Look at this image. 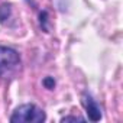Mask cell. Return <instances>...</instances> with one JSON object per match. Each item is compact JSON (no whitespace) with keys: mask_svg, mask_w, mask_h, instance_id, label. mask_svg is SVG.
Returning <instances> with one entry per match:
<instances>
[{"mask_svg":"<svg viewBox=\"0 0 123 123\" xmlns=\"http://www.w3.org/2000/svg\"><path fill=\"white\" fill-rule=\"evenodd\" d=\"M22 70L20 55L16 49L0 46V78L12 80L19 75Z\"/></svg>","mask_w":123,"mask_h":123,"instance_id":"1","label":"cell"},{"mask_svg":"<svg viewBox=\"0 0 123 123\" xmlns=\"http://www.w3.org/2000/svg\"><path fill=\"white\" fill-rule=\"evenodd\" d=\"M45 120V111L36 104H22L13 111L10 117L12 123H42Z\"/></svg>","mask_w":123,"mask_h":123,"instance_id":"2","label":"cell"},{"mask_svg":"<svg viewBox=\"0 0 123 123\" xmlns=\"http://www.w3.org/2000/svg\"><path fill=\"white\" fill-rule=\"evenodd\" d=\"M83 104H84V107L87 110V116L91 122H98L101 119V107L88 93H86L83 96Z\"/></svg>","mask_w":123,"mask_h":123,"instance_id":"3","label":"cell"},{"mask_svg":"<svg viewBox=\"0 0 123 123\" xmlns=\"http://www.w3.org/2000/svg\"><path fill=\"white\" fill-rule=\"evenodd\" d=\"M12 15V6L10 5H2L0 6V22L2 23H6V20L10 18Z\"/></svg>","mask_w":123,"mask_h":123,"instance_id":"4","label":"cell"},{"mask_svg":"<svg viewBox=\"0 0 123 123\" xmlns=\"http://www.w3.org/2000/svg\"><path fill=\"white\" fill-rule=\"evenodd\" d=\"M84 122V117H78V116H68V117H62L61 122Z\"/></svg>","mask_w":123,"mask_h":123,"instance_id":"5","label":"cell"},{"mask_svg":"<svg viewBox=\"0 0 123 123\" xmlns=\"http://www.w3.org/2000/svg\"><path fill=\"white\" fill-rule=\"evenodd\" d=\"M43 84L46 86V88H54V86H55V81H54V78H45L43 80Z\"/></svg>","mask_w":123,"mask_h":123,"instance_id":"6","label":"cell"},{"mask_svg":"<svg viewBox=\"0 0 123 123\" xmlns=\"http://www.w3.org/2000/svg\"><path fill=\"white\" fill-rule=\"evenodd\" d=\"M45 23H46V12H42L41 13V25H43V31H48Z\"/></svg>","mask_w":123,"mask_h":123,"instance_id":"7","label":"cell"}]
</instances>
